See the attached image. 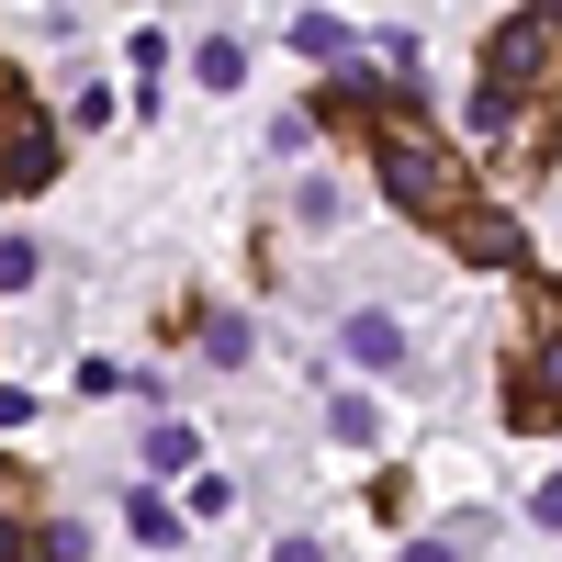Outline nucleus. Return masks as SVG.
Returning <instances> with one entry per match:
<instances>
[{"instance_id": "obj_7", "label": "nucleus", "mask_w": 562, "mask_h": 562, "mask_svg": "<svg viewBox=\"0 0 562 562\" xmlns=\"http://www.w3.org/2000/svg\"><path fill=\"white\" fill-rule=\"evenodd\" d=\"M147 461H158V473H192V461H203V439L180 428V416H158V428H147Z\"/></svg>"}, {"instance_id": "obj_12", "label": "nucleus", "mask_w": 562, "mask_h": 562, "mask_svg": "<svg viewBox=\"0 0 562 562\" xmlns=\"http://www.w3.org/2000/svg\"><path fill=\"white\" fill-rule=\"evenodd\" d=\"M23 281H34V248H23V237H0V293H23Z\"/></svg>"}, {"instance_id": "obj_1", "label": "nucleus", "mask_w": 562, "mask_h": 562, "mask_svg": "<svg viewBox=\"0 0 562 562\" xmlns=\"http://www.w3.org/2000/svg\"><path fill=\"white\" fill-rule=\"evenodd\" d=\"M529 102L562 113V0H529L484 34V68H473V135H506Z\"/></svg>"}, {"instance_id": "obj_5", "label": "nucleus", "mask_w": 562, "mask_h": 562, "mask_svg": "<svg viewBox=\"0 0 562 562\" xmlns=\"http://www.w3.org/2000/svg\"><path fill=\"white\" fill-rule=\"evenodd\" d=\"M450 237H461V259H473V270H529V237H518V214H461Z\"/></svg>"}, {"instance_id": "obj_3", "label": "nucleus", "mask_w": 562, "mask_h": 562, "mask_svg": "<svg viewBox=\"0 0 562 562\" xmlns=\"http://www.w3.org/2000/svg\"><path fill=\"white\" fill-rule=\"evenodd\" d=\"M506 428H562V293L551 281H529V349L518 371H506Z\"/></svg>"}, {"instance_id": "obj_2", "label": "nucleus", "mask_w": 562, "mask_h": 562, "mask_svg": "<svg viewBox=\"0 0 562 562\" xmlns=\"http://www.w3.org/2000/svg\"><path fill=\"white\" fill-rule=\"evenodd\" d=\"M371 180H383V203L416 214V225H461V214H473V158H461L416 102L371 124Z\"/></svg>"}, {"instance_id": "obj_11", "label": "nucleus", "mask_w": 562, "mask_h": 562, "mask_svg": "<svg viewBox=\"0 0 562 562\" xmlns=\"http://www.w3.org/2000/svg\"><path fill=\"white\" fill-rule=\"evenodd\" d=\"M192 79H203V90H237V79H248V57H237V45H225V34H214L203 57H192Z\"/></svg>"}, {"instance_id": "obj_13", "label": "nucleus", "mask_w": 562, "mask_h": 562, "mask_svg": "<svg viewBox=\"0 0 562 562\" xmlns=\"http://www.w3.org/2000/svg\"><path fill=\"white\" fill-rule=\"evenodd\" d=\"M34 551H45V540H23V529H12V506H0V562H34Z\"/></svg>"}, {"instance_id": "obj_10", "label": "nucleus", "mask_w": 562, "mask_h": 562, "mask_svg": "<svg viewBox=\"0 0 562 562\" xmlns=\"http://www.w3.org/2000/svg\"><path fill=\"white\" fill-rule=\"evenodd\" d=\"M293 45H304V57H349V23L338 12H293Z\"/></svg>"}, {"instance_id": "obj_14", "label": "nucleus", "mask_w": 562, "mask_h": 562, "mask_svg": "<svg viewBox=\"0 0 562 562\" xmlns=\"http://www.w3.org/2000/svg\"><path fill=\"white\" fill-rule=\"evenodd\" d=\"M405 562H461V551L450 540H405Z\"/></svg>"}, {"instance_id": "obj_8", "label": "nucleus", "mask_w": 562, "mask_h": 562, "mask_svg": "<svg viewBox=\"0 0 562 562\" xmlns=\"http://www.w3.org/2000/svg\"><path fill=\"white\" fill-rule=\"evenodd\" d=\"M326 428H338L349 450H371V439H383V416H371V394H338V405H326Z\"/></svg>"}, {"instance_id": "obj_15", "label": "nucleus", "mask_w": 562, "mask_h": 562, "mask_svg": "<svg viewBox=\"0 0 562 562\" xmlns=\"http://www.w3.org/2000/svg\"><path fill=\"white\" fill-rule=\"evenodd\" d=\"M270 562H326V551H315V540H281V551H270Z\"/></svg>"}, {"instance_id": "obj_6", "label": "nucleus", "mask_w": 562, "mask_h": 562, "mask_svg": "<svg viewBox=\"0 0 562 562\" xmlns=\"http://www.w3.org/2000/svg\"><path fill=\"white\" fill-rule=\"evenodd\" d=\"M349 360H360V371H394V360H405V326H394V315H349Z\"/></svg>"}, {"instance_id": "obj_9", "label": "nucleus", "mask_w": 562, "mask_h": 562, "mask_svg": "<svg viewBox=\"0 0 562 562\" xmlns=\"http://www.w3.org/2000/svg\"><path fill=\"white\" fill-rule=\"evenodd\" d=\"M203 360L237 371V360H248V315H203Z\"/></svg>"}, {"instance_id": "obj_4", "label": "nucleus", "mask_w": 562, "mask_h": 562, "mask_svg": "<svg viewBox=\"0 0 562 562\" xmlns=\"http://www.w3.org/2000/svg\"><path fill=\"white\" fill-rule=\"evenodd\" d=\"M57 180V124L34 113V90L23 79H0V203H23Z\"/></svg>"}]
</instances>
